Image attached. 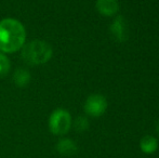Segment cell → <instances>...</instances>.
Returning <instances> with one entry per match:
<instances>
[{"instance_id": "obj_10", "label": "cell", "mask_w": 159, "mask_h": 158, "mask_svg": "<svg viewBox=\"0 0 159 158\" xmlns=\"http://www.w3.org/2000/svg\"><path fill=\"white\" fill-rule=\"evenodd\" d=\"M73 126L77 132H84L89 129L90 122H89V119L86 116H78L74 121Z\"/></svg>"}, {"instance_id": "obj_5", "label": "cell", "mask_w": 159, "mask_h": 158, "mask_svg": "<svg viewBox=\"0 0 159 158\" xmlns=\"http://www.w3.org/2000/svg\"><path fill=\"white\" fill-rule=\"evenodd\" d=\"M109 32L114 39L118 42H125L128 40L129 33H128V26L127 22L122 15H117L111 22L109 26Z\"/></svg>"}, {"instance_id": "obj_1", "label": "cell", "mask_w": 159, "mask_h": 158, "mask_svg": "<svg viewBox=\"0 0 159 158\" xmlns=\"http://www.w3.org/2000/svg\"><path fill=\"white\" fill-rule=\"evenodd\" d=\"M26 40L24 25L15 19L0 21V52L14 53L23 48Z\"/></svg>"}, {"instance_id": "obj_6", "label": "cell", "mask_w": 159, "mask_h": 158, "mask_svg": "<svg viewBox=\"0 0 159 158\" xmlns=\"http://www.w3.org/2000/svg\"><path fill=\"white\" fill-rule=\"evenodd\" d=\"M95 8L103 16H114L119 11V3L117 0H96Z\"/></svg>"}, {"instance_id": "obj_8", "label": "cell", "mask_w": 159, "mask_h": 158, "mask_svg": "<svg viewBox=\"0 0 159 158\" xmlns=\"http://www.w3.org/2000/svg\"><path fill=\"white\" fill-rule=\"evenodd\" d=\"M158 140L155 137H153V135H144L140 141V150L146 155L154 154L158 150Z\"/></svg>"}, {"instance_id": "obj_3", "label": "cell", "mask_w": 159, "mask_h": 158, "mask_svg": "<svg viewBox=\"0 0 159 158\" xmlns=\"http://www.w3.org/2000/svg\"><path fill=\"white\" fill-rule=\"evenodd\" d=\"M73 120L69 112L64 108H57L49 117V129L55 135H64L70 130Z\"/></svg>"}, {"instance_id": "obj_7", "label": "cell", "mask_w": 159, "mask_h": 158, "mask_svg": "<svg viewBox=\"0 0 159 158\" xmlns=\"http://www.w3.org/2000/svg\"><path fill=\"white\" fill-rule=\"evenodd\" d=\"M57 153L63 156H73L78 152V145L74 140L69 138H63L57 141L55 145Z\"/></svg>"}, {"instance_id": "obj_11", "label": "cell", "mask_w": 159, "mask_h": 158, "mask_svg": "<svg viewBox=\"0 0 159 158\" xmlns=\"http://www.w3.org/2000/svg\"><path fill=\"white\" fill-rule=\"evenodd\" d=\"M10 65L11 64L8 57L2 52H0V77H3L8 74L10 70Z\"/></svg>"}, {"instance_id": "obj_9", "label": "cell", "mask_w": 159, "mask_h": 158, "mask_svg": "<svg viewBox=\"0 0 159 158\" xmlns=\"http://www.w3.org/2000/svg\"><path fill=\"white\" fill-rule=\"evenodd\" d=\"M13 81L17 87H26L30 81V74L24 68H19L13 74Z\"/></svg>"}, {"instance_id": "obj_12", "label": "cell", "mask_w": 159, "mask_h": 158, "mask_svg": "<svg viewBox=\"0 0 159 158\" xmlns=\"http://www.w3.org/2000/svg\"><path fill=\"white\" fill-rule=\"evenodd\" d=\"M156 132H157L158 135H159V120H158L157 124H156Z\"/></svg>"}, {"instance_id": "obj_2", "label": "cell", "mask_w": 159, "mask_h": 158, "mask_svg": "<svg viewBox=\"0 0 159 158\" xmlns=\"http://www.w3.org/2000/svg\"><path fill=\"white\" fill-rule=\"evenodd\" d=\"M52 55V47L43 40H32L22 48V57L30 65H41L47 63L51 60Z\"/></svg>"}, {"instance_id": "obj_4", "label": "cell", "mask_w": 159, "mask_h": 158, "mask_svg": "<svg viewBox=\"0 0 159 158\" xmlns=\"http://www.w3.org/2000/svg\"><path fill=\"white\" fill-rule=\"evenodd\" d=\"M107 106H108L107 100L102 94L94 93V94L89 95L88 99L86 100L84 110L87 115L96 118V117H101L102 115H104L107 110Z\"/></svg>"}]
</instances>
